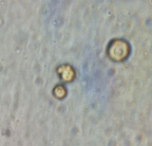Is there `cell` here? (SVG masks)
Masks as SVG:
<instances>
[{
    "instance_id": "6da1fadb",
    "label": "cell",
    "mask_w": 152,
    "mask_h": 146,
    "mask_svg": "<svg viewBox=\"0 0 152 146\" xmlns=\"http://www.w3.org/2000/svg\"><path fill=\"white\" fill-rule=\"evenodd\" d=\"M129 48L128 43L121 40H116L111 42L108 50V55L111 59L116 62L123 61L128 56Z\"/></svg>"
},
{
    "instance_id": "3957f363",
    "label": "cell",
    "mask_w": 152,
    "mask_h": 146,
    "mask_svg": "<svg viewBox=\"0 0 152 146\" xmlns=\"http://www.w3.org/2000/svg\"><path fill=\"white\" fill-rule=\"evenodd\" d=\"M54 94L56 97L62 98L66 94V90H64V88L62 86H58L54 90Z\"/></svg>"
},
{
    "instance_id": "7a4b0ae2",
    "label": "cell",
    "mask_w": 152,
    "mask_h": 146,
    "mask_svg": "<svg viewBox=\"0 0 152 146\" xmlns=\"http://www.w3.org/2000/svg\"><path fill=\"white\" fill-rule=\"evenodd\" d=\"M58 72L63 80L65 82H69L74 77V71L72 68L69 65H63L60 66Z\"/></svg>"
}]
</instances>
